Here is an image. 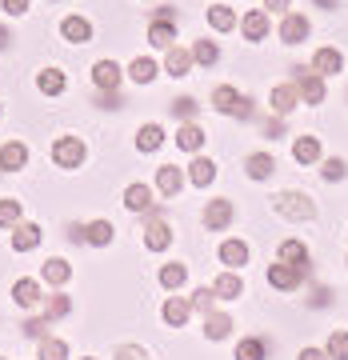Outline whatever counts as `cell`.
Listing matches in <instances>:
<instances>
[{"instance_id":"obj_39","label":"cell","mask_w":348,"mask_h":360,"mask_svg":"<svg viewBox=\"0 0 348 360\" xmlns=\"http://www.w3.org/2000/svg\"><path fill=\"white\" fill-rule=\"evenodd\" d=\"M68 312H72V300H68L65 292H56V296L44 300V316H49V321H60V316H68Z\"/></svg>"},{"instance_id":"obj_7","label":"cell","mask_w":348,"mask_h":360,"mask_svg":"<svg viewBox=\"0 0 348 360\" xmlns=\"http://www.w3.org/2000/svg\"><path fill=\"white\" fill-rule=\"evenodd\" d=\"M309 32H312L309 16L288 13V16L281 20V40H284V44H304V40H309Z\"/></svg>"},{"instance_id":"obj_25","label":"cell","mask_w":348,"mask_h":360,"mask_svg":"<svg viewBox=\"0 0 348 360\" xmlns=\"http://www.w3.org/2000/svg\"><path fill=\"white\" fill-rule=\"evenodd\" d=\"M248 260V245L245 240H224V245H220V264H224V269H240V264H245Z\"/></svg>"},{"instance_id":"obj_50","label":"cell","mask_w":348,"mask_h":360,"mask_svg":"<svg viewBox=\"0 0 348 360\" xmlns=\"http://www.w3.org/2000/svg\"><path fill=\"white\" fill-rule=\"evenodd\" d=\"M101 104L104 108H120L124 101H120V92H101Z\"/></svg>"},{"instance_id":"obj_11","label":"cell","mask_w":348,"mask_h":360,"mask_svg":"<svg viewBox=\"0 0 348 360\" xmlns=\"http://www.w3.org/2000/svg\"><path fill=\"white\" fill-rule=\"evenodd\" d=\"M272 28V16L264 13V8H252V13H245V20H240V32H245V40H264Z\"/></svg>"},{"instance_id":"obj_26","label":"cell","mask_w":348,"mask_h":360,"mask_svg":"<svg viewBox=\"0 0 348 360\" xmlns=\"http://www.w3.org/2000/svg\"><path fill=\"white\" fill-rule=\"evenodd\" d=\"M148 40H153L156 49H172V44H176V25H168V20H153V25H148Z\"/></svg>"},{"instance_id":"obj_1","label":"cell","mask_w":348,"mask_h":360,"mask_svg":"<svg viewBox=\"0 0 348 360\" xmlns=\"http://www.w3.org/2000/svg\"><path fill=\"white\" fill-rule=\"evenodd\" d=\"M272 208H276L284 220H297V224L316 217V205H312L309 193H276L272 196Z\"/></svg>"},{"instance_id":"obj_8","label":"cell","mask_w":348,"mask_h":360,"mask_svg":"<svg viewBox=\"0 0 348 360\" xmlns=\"http://www.w3.org/2000/svg\"><path fill=\"white\" fill-rule=\"evenodd\" d=\"M120 77H124V72H120L116 60H96V65H92V84L101 92H116L120 89Z\"/></svg>"},{"instance_id":"obj_31","label":"cell","mask_w":348,"mask_h":360,"mask_svg":"<svg viewBox=\"0 0 348 360\" xmlns=\"http://www.w3.org/2000/svg\"><path fill=\"white\" fill-rule=\"evenodd\" d=\"M228 333H232V316H224V312H208V316H205V336L224 340Z\"/></svg>"},{"instance_id":"obj_18","label":"cell","mask_w":348,"mask_h":360,"mask_svg":"<svg viewBox=\"0 0 348 360\" xmlns=\"http://www.w3.org/2000/svg\"><path fill=\"white\" fill-rule=\"evenodd\" d=\"M340 68H344V56L336 49H321L312 56V72H316V77H336Z\"/></svg>"},{"instance_id":"obj_9","label":"cell","mask_w":348,"mask_h":360,"mask_svg":"<svg viewBox=\"0 0 348 360\" xmlns=\"http://www.w3.org/2000/svg\"><path fill=\"white\" fill-rule=\"evenodd\" d=\"M156 188H160L168 200H176L181 188H184V172L176 165H160V168H156Z\"/></svg>"},{"instance_id":"obj_32","label":"cell","mask_w":348,"mask_h":360,"mask_svg":"<svg viewBox=\"0 0 348 360\" xmlns=\"http://www.w3.org/2000/svg\"><path fill=\"white\" fill-rule=\"evenodd\" d=\"M176 144H181L184 153H200V144H205V132L196 129V124H181V129H176Z\"/></svg>"},{"instance_id":"obj_29","label":"cell","mask_w":348,"mask_h":360,"mask_svg":"<svg viewBox=\"0 0 348 360\" xmlns=\"http://www.w3.org/2000/svg\"><path fill=\"white\" fill-rule=\"evenodd\" d=\"M208 25L217 28V32H228V28H236V13H232L228 4H208Z\"/></svg>"},{"instance_id":"obj_36","label":"cell","mask_w":348,"mask_h":360,"mask_svg":"<svg viewBox=\"0 0 348 360\" xmlns=\"http://www.w3.org/2000/svg\"><path fill=\"white\" fill-rule=\"evenodd\" d=\"M220 60V49L212 44V40H196L193 44V65H205V68H212Z\"/></svg>"},{"instance_id":"obj_14","label":"cell","mask_w":348,"mask_h":360,"mask_svg":"<svg viewBox=\"0 0 348 360\" xmlns=\"http://www.w3.org/2000/svg\"><path fill=\"white\" fill-rule=\"evenodd\" d=\"M292 160H297V165H316V160H321V136H312V132L297 136V144H292Z\"/></svg>"},{"instance_id":"obj_41","label":"cell","mask_w":348,"mask_h":360,"mask_svg":"<svg viewBox=\"0 0 348 360\" xmlns=\"http://www.w3.org/2000/svg\"><path fill=\"white\" fill-rule=\"evenodd\" d=\"M184 281H188V269H184V264H165V269H160V284H165V288H181Z\"/></svg>"},{"instance_id":"obj_22","label":"cell","mask_w":348,"mask_h":360,"mask_svg":"<svg viewBox=\"0 0 348 360\" xmlns=\"http://www.w3.org/2000/svg\"><path fill=\"white\" fill-rule=\"evenodd\" d=\"M188 180H193L196 188H208V184L217 180V160H208V156H196L193 165H188Z\"/></svg>"},{"instance_id":"obj_43","label":"cell","mask_w":348,"mask_h":360,"mask_svg":"<svg viewBox=\"0 0 348 360\" xmlns=\"http://www.w3.org/2000/svg\"><path fill=\"white\" fill-rule=\"evenodd\" d=\"M200 112V104L193 101V96H181V101H172V116H181V120H188L193 124V116Z\"/></svg>"},{"instance_id":"obj_28","label":"cell","mask_w":348,"mask_h":360,"mask_svg":"<svg viewBox=\"0 0 348 360\" xmlns=\"http://www.w3.org/2000/svg\"><path fill=\"white\" fill-rule=\"evenodd\" d=\"M37 89L44 92V96H60V92H65V72H60V68H44L37 77Z\"/></svg>"},{"instance_id":"obj_51","label":"cell","mask_w":348,"mask_h":360,"mask_svg":"<svg viewBox=\"0 0 348 360\" xmlns=\"http://www.w3.org/2000/svg\"><path fill=\"white\" fill-rule=\"evenodd\" d=\"M297 360H328V352H321V348H300Z\"/></svg>"},{"instance_id":"obj_47","label":"cell","mask_w":348,"mask_h":360,"mask_svg":"<svg viewBox=\"0 0 348 360\" xmlns=\"http://www.w3.org/2000/svg\"><path fill=\"white\" fill-rule=\"evenodd\" d=\"M28 4H32V0H0V8H4L8 16H25Z\"/></svg>"},{"instance_id":"obj_30","label":"cell","mask_w":348,"mask_h":360,"mask_svg":"<svg viewBox=\"0 0 348 360\" xmlns=\"http://www.w3.org/2000/svg\"><path fill=\"white\" fill-rule=\"evenodd\" d=\"M269 356V345L260 340V336H245L240 345H236V360H264Z\"/></svg>"},{"instance_id":"obj_3","label":"cell","mask_w":348,"mask_h":360,"mask_svg":"<svg viewBox=\"0 0 348 360\" xmlns=\"http://www.w3.org/2000/svg\"><path fill=\"white\" fill-rule=\"evenodd\" d=\"M304 276H309V269H300V264H284V260L269 264V284L281 288V292H297L300 284H304Z\"/></svg>"},{"instance_id":"obj_37","label":"cell","mask_w":348,"mask_h":360,"mask_svg":"<svg viewBox=\"0 0 348 360\" xmlns=\"http://www.w3.org/2000/svg\"><path fill=\"white\" fill-rule=\"evenodd\" d=\"M129 77L136 80V84H153V80H156V65L148 60V56H136V60L129 65Z\"/></svg>"},{"instance_id":"obj_23","label":"cell","mask_w":348,"mask_h":360,"mask_svg":"<svg viewBox=\"0 0 348 360\" xmlns=\"http://www.w3.org/2000/svg\"><path fill=\"white\" fill-rule=\"evenodd\" d=\"M37 245H40V224H25V220H20L13 229V248L16 252H32Z\"/></svg>"},{"instance_id":"obj_17","label":"cell","mask_w":348,"mask_h":360,"mask_svg":"<svg viewBox=\"0 0 348 360\" xmlns=\"http://www.w3.org/2000/svg\"><path fill=\"white\" fill-rule=\"evenodd\" d=\"M60 37H65L68 44H89V40H92V25L84 20V16H65Z\"/></svg>"},{"instance_id":"obj_45","label":"cell","mask_w":348,"mask_h":360,"mask_svg":"<svg viewBox=\"0 0 348 360\" xmlns=\"http://www.w3.org/2000/svg\"><path fill=\"white\" fill-rule=\"evenodd\" d=\"M212 300H217V292L205 284V288H196V292H193V304H188V309H200L208 316V312H212Z\"/></svg>"},{"instance_id":"obj_48","label":"cell","mask_w":348,"mask_h":360,"mask_svg":"<svg viewBox=\"0 0 348 360\" xmlns=\"http://www.w3.org/2000/svg\"><path fill=\"white\" fill-rule=\"evenodd\" d=\"M116 360H144V348H136V345L116 348Z\"/></svg>"},{"instance_id":"obj_52","label":"cell","mask_w":348,"mask_h":360,"mask_svg":"<svg viewBox=\"0 0 348 360\" xmlns=\"http://www.w3.org/2000/svg\"><path fill=\"white\" fill-rule=\"evenodd\" d=\"M281 129H284L281 120H269V124H264V136H269V141H276V136H281Z\"/></svg>"},{"instance_id":"obj_38","label":"cell","mask_w":348,"mask_h":360,"mask_svg":"<svg viewBox=\"0 0 348 360\" xmlns=\"http://www.w3.org/2000/svg\"><path fill=\"white\" fill-rule=\"evenodd\" d=\"M20 212H25L20 200L4 196V200H0V229H16V224H20Z\"/></svg>"},{"instance_id":"obj_13","label":"cell","mask_w":348,"mask_h":360,"mask_svg":"<svg viewBox=\"0 0 348 360\" xmlns=\"http://www.w3.org/2000/svg\"><path fill=\"white\" fill-rule=\"evenodd\" d=\"M13 300L20 304V309H37L40 300H44V292H40V281H28V276H20V281L13 284Z\"/></svg>"},{"instance_id":"obj_33","label":"cell","mask_w":348,"mask_h":360,"mask_svg":"<svg viewBox=\"0 0 348 360\" xmlns=\"http://www.w3.org/2000/svg\"><path fill=\"white\" fill-rule=\"evenodd\" d=\"M112 224H108V220H92L89 229H84V240H89V245H112Z\"/></svg>"},{"instance_id":"obj_4","label":"cell","mask_w":348,"mask_h":360,"mask_svg":"<svg viewBox=\"0 0 348 360\" xmlns=\"http://www.w3.org/2000/svg\"><path fill=\"white\" fill-rule=\"evenodd\" d=\"M292 84H297V92H300L304 104H324V77H316L312 68L297 65L292 68Z\"/></svg>"},{"instance_id":"obj_40","label":"cell","mask_w":348,"mask_h":360,"mask_svg":"<svg viewBox=\"0 0 348 360\" xmlns=\"http://www.w3.org/2000/svg\"><path fill=\"white\" fill-rule=\"evenodd\" d=\"M40 360H68V345L56 340V336H44L40 340Z\"/></svg>"},{"instance_id":"obj_2","label":"cell","mask_w":348,"mask_h":360,"mask_svg":"<svg viewBox=\"0 0 348 360\" xmlns=\"http://www.w3.org/2000/svg\"><path fill=\"white\" fill-rule=\"evenodd\" d=\"M212 108L224 116H240V120H248L252 116V101H245L240 92L232 89V84H220L217 92H212Z\"/></svg>"},{"instance_id":"obj_53","label":"cell","mask_w":348,"mask_h":360,"mask_svg":"<svg viewBox=\"0 0 348 360\" xmlns=\"http://www.w3.org/2000/svg\"><path fill=\"white\" fill-rule=\"evenodd\" d=\"M8 40H13L8 37V28H0V49H8Z\"/></svg>"},{"instance_id":"obj_44","label":"cell","mask_w":348,"mask_h":360,"mask_svg":"<svg viewBox=\"0 0 348 360\" xmlns=\"http://www.w3.org/2000/svg\"><path fill=\"white\" fill-rule=\"evenodd\" d=\"M321 176L324 180H344L348 176V165L340 160V156H328V160H324V168H321Z\"/></svg>"},{"instance_id":"obj_15","label":"cell","mask_w":348,"mask_h":360,"mask_svg":"<svg viewBox=\"0 0 348 360\" xmlns=\"http://www.w3.org/2000/svg\"><path fill=\"white\" fill-rule=\"evenodd\" d=\"M28 165V148L20 141H8L0 144V172H16V168Z\"/></svg>"},{"instance_id":"obj_54","label":"cell","mask_w":348,"mask_h":360,"mask_svg":"<svg viewBox=\"0 0 348 360\" xmlns=\"http://www.w3.org/2000/svg\"><path fill=\"white\" fill-rule=\"evenodd\" d=\"M84 360H96V356H84Z\"/></svg>"},{"instance_id":"obj_20","label":"cell","mask_w":348,"mask_h":360,"mask_svg":"<svg viewBox=\"0 0 348 360\" xmlns=\"http://www.w3.org/2000/svg\"><path fill=\"white\" fill-rule=\"evenodd\" d=\"M245 172L252 180H269L272 172H276V156H272V153H252L245 160Z\"/></svg>"},{"instance_id":"obj_49","label":"cell","mask_w":348,"mask_h":360,"mask_svg":"<svg viewBox=\"0 0 348 360\" xmlns=\"http://www.w3.org/2000/svg\"><path fill=\"white\" fill-rule=\"evenodd\" d=\"M288 4H292V0H264V13H281V16H288Z\"/></svg>"},{"instance_id":"obj_42","label":"cell","mask_w":348,"mask_h":360,"mask_svg":"<svg viewBox=\"0 0 348 360\" xmlns=\"http://www.w3.org/2000/svg\"><path fill=\"white\" fill-rule=\"evenodd\" d=\"M324 352H328V360H348V333L336 328V333L328 336V348H324Z\"/></svg>"},{"instance_id":"obj_55","label":"cell","mask_w":348,"mask_h":360,"mask_svg":"<svg viewBox=\"0 0 348 360\" xmlns=\"http://www.w3.org/2000/svg\"><path fill=\"white\" fill-rule=\"evenodd\" d=\"M0 360H4V356H0Z\"/></svg>"},{"instance_id":"obj_35","label":"cell","mask_w":348,"mask_h":360,"mask_svg":"<svg viewBox=\"0 0 348 360\" xmlns=\"http://www.w3.org/2000/svg\"><path fill=\"white\" fill-rule=\"evenodd\" d=\"M184 321H188V300H181V296H172V300H165V324H172V328H181Z\"/></svg>"},{"instance_id":"obj_27","label":"cell","mask_w":348,"mask_h":360,"mask_svg":"<svg viewBox=\"0 0 348 360\" xmlns=\"http://www.w3.org/2000/svg\"><path fill=\"white\" fill-rule=\"evenodd\" d=\"M165 144V129L160 124H141V132H136V148L141 153H156Z\"/></svg>"},{"instance_id":"obj_6","label":"cell","mask_w":348,"mask_h":360,"mask_svg":"<svg viewBox=\"0 0 348 360\" xmlns=\"http://www.w3.org/2000/svg\"><path fill=\"white\" fill-rule=\"evenodd\" d=\"M232 217H236V208H232V200H208V208H205V229L208 232H224L232 224Z\"/></svg>"},{"instance_id":"obj_5","label":"cell","mask_w":348,"mask_h":360,"mask_svg":"<svg viewBox=\"0 0 348 360\" xmlns=\"http://www.w3.org/2000/svg\"><path fill=\"white\" fill-rule=\"evenodd\" d=\"M52 160H56V168L84 165V144H80V136H60V141L52 144Z\"/></svg>"},{"instance_id":"obj_12","label":"cell","mask_w":348,"mask_h":360,"mask_svg":"<svg viewBox=\"0 0 348 360\" xmlns=\"http://www.w3.org/2000/svg\"><path fill=\"white\" fill-rule=\"evenodd\" d=\"M165 72L168 77H188V72H193V52L188 49H181V44H172V49H168V56H165Z\"/></svg>"},{"instance_id":"obj_34","label":"cell","mask_w":348,"mask_h":360,"mask_svg":"<svg viewBox=\"0 0 348 360\" xmlns=\"http://www.w3.org/2000/svg\"><path fill=\"white\" fill-rule=\"evenodd\" d=\"M281 260H284V264H300V269H309V248L300 245V240H284V245H281Z\"/></svg>"},{"instance_id":"obj_19","label":"cell","mask_w":348,"mask_h":360,"mask_svg":"<svg viewBox=\"0 0 348 360\" xmlns=\"http://www.w3.org/2000/svg\"><path fill=\"white\" fill-rule=\"evenodd\" d=\"M297 104H300L297 84H276V89H272V112H276V116H288Z\"/></svg>"},{"instance_id":"obj_24","label":"cell","mask_w":348,"mask_h":360,"mask_svg":"<svg viewBox=\"0 0 348 360\" xmlns=\"http://www.w3.org/2000/svg\"><path fill=\"white\" fill-rule=\"evenodd\" d=\"M212 292H217L220 300H236V296H245V281H240L236 272H220L217 284H212Z\"/></svg>"},{"instance_id":"obj_10","label":"cell","mask_w":348,"mask_h":360,"mask_svg":"<svg viewBox=\"0 0 348 360\" xmlns=\"http://www.w3.org/2000/svg\"><path fill=\"white\" fill-rule=\"evenodd\" d=\"M168 245H172V229H168L160 217H153L148 224H144V248H153V252H165Z\"/></svg>"},{"instance_id":"obj_16","label":"cell","mask_w":348,"mask_h":360,"mask_svg":"<svg viewBox=\"0 0 348 360\" xmlns=\"http://www.w3.org/2000/svg\"><path fill=\"white\" fill-rule=\"evenodd\" d=\"M153 188H148V184H129V188H124V208H129V212H153Z\"/></svg>"},{"instance_id":"obj_21","label":"cell","mask_w":348,"mask_h":360,"mask_svg":"<svg viewBox=\"0 0 348 360\" xmlns=\"http://www.w3.org/2000/svg\"><path fill=\"white\" fill-rule=\"evenodd\" d=\"M40 276L60 288V284L72 281V264H68V260H60V257H52V260H44V264H40Z\"/></svg>"},{"instance_id":"obj_46","label":"cell","mask_w":348,"mask_h":360,"mask_svg":"<svg viewBox=\"0 0 348 360\" xmlns=\"http://www.w3.org/2000/svg\"><path fill=\"white\" fill-rule=\"evenodd\" d=\"M49 316H37V321H25V336H37V340H44L49 336Z\"/></svg>"}]
</instances>
